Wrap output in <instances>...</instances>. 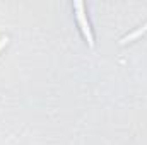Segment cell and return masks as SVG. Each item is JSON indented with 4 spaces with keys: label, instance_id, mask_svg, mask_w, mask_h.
<instances>
[{
    "label": "cell",
    "instance_id": "3957f363",
    "mask_svg": "<svg viewBox=\"0 0 147 145\" xmlns=\"http://www.w3.org/2000/svg\"><path fill=\"white\" fill-rule=\"evenodd\" d=\"M7 43H9V38H7V36H3L2 39H0V51H2V48H3Z\"/></svg>",
    "mask_w": 147,
    "mask_h": 145
},
{
    "label": "cell",
    "instance_id": "6da1fadb",
    "mask_svg": "<svg viewBox=\"0 0 147 145\" xmlns=\"http://www.w3.org/2000/svg\"><path fill=\"white\" fill-rule=\"evenodd\" d=\"M74 9H75V17H77V22H79V28L82 31V36L86 38L87 44L92 48L94 46V34H92V29H91V24L87 21V15H86V7L82 2H75L74 3Z\"/></svg>",
    "mask_w": 147,
    "mask_h": 145
},
{
    "label": "cell",
    "instance_id": "7a4b0ae2",
    "mask_svg": "<svg viewBox=\"0 0 147 145\" xmlns=\"http://www.w3.org/2000/svg\"><path fill=\"white\" fill-rule=\"evenodd\" d=\"M144 33H147V22L142 26V28H139V29H135L134 33H130V34H127V36L123 38L121 41H120V44H127V43H132V41H135L137 38H140Z\"/></svg>",
    "mask_w": 147,
    "mask_h": 145
}]
</instances>
